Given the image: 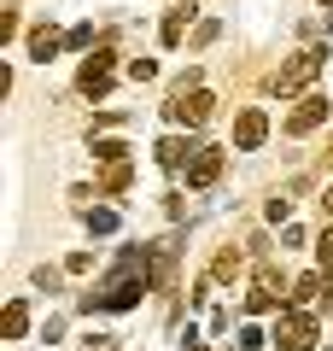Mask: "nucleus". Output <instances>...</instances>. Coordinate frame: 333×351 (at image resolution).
<instances>
[{"label": "nucleus", "instance_id": "obj_1", "mask_svg": "<svg viewBox=\"0 0 333 351\" xmlns=\"http://www.w3.org/2000/svg\"><path fill=\"white\" fill-rule=\"evenodd\" d=\"M210 106H217V100H210L205 88H199V76L187 71V82H182V88L170 94V106H164V117H170V123H187V129H199V123L210 117Z\"/></svg>", "mask_w": 333, "mask_h": 351}, {"label": "nucleus", "instance_id": "obj_2", "mask_svg": "<svg viewBox=\"0 0 333 351\" xmlns=\"http://www.w3.org/2000/svg\"><path fill=\"white\" fill-rule=\"evenodd\" d=\"M321 64H328V53H321V47H304L293 64L275 71V94H298V88H310V82L321 76Z\"/></svg>", "mask_w": 333, "mask_h": 351}, {"label": "nucleus", "instance_id": "obj_3", "mask_svg": "<svg viewBox=\"0 0 333 351\" xmlns=\"http://www.w3.org/2000/svg\"><path fill=\"white\" fill-rule=\"evenodd\" d=\"M275 339L293 346V351H310V346H316V316H310V311H286L281 322H275Z\"/></svg>", "mask_w": 333, "mask_h": 351}, {"label": "nucleus", "instance_id": "obj_4", "mask_svg": "<svg viewBox=\"0 0 333 351\" xmlns=\"http://www.w3.org/2000/svg\"><path fill=\"white\" fill-rule=\"evenodd\" d=\"M263 141H269V117H263L258 106H246V112L234 117V147H240V152H258Z\"/></svg>", "mask_w": 333, "mask_h": 351}, {"label": "nucleus", "instance_id": "obj_5", "mask_svg": "<svg viewBox=\"0 0 333 351\" xmlns=\"http://www.w3.org/2000/svg\"><path fill=\"white\" fill-rule=\"evenodd\" d=\"M76 88H82L88 100H106V88H111V53H94V59L76 71Z\"/></svg>", "mask_w": 333, "mask_h": 351}, {"label": "nucleus", "instance_id": "obj_6", "mask_svg": "<svg viewBox=\"0 0 333 351\" xmlns=\"http://www.w3.org/2000/svg\"><path fill=\"white\" fill-rule=\"evenodd\" d=\"M328 123V100L321 94H310V100H298V112L286 117V135H310V129Z\"/></svg>", "mask_w": 333, "mask_h": 351}, {"label": "nucleus", "instance_id": "obj_7", "mask_svg": "<svg viewBox=\"0 0 333 351\" xmlns=\"http://www.w3.org/2000/svg\"><path fill=\"white\" fill-rule=\"evenodd\" d=\"M217 176H222V147H199L187 164V188H210Z\"/></svg>", "mask_w": 333, "mask_h": 351}, {"label": "nucleus", "instance_id": "obj_8", "mask_svg": "<svg viewBox=\"0 0 333 351\" xmlns=\"http://www.w3.org/2000/svg\"><path fill=\"white\" fill-rule=\"evenodd\" d=\"M193 141H187V135H164L158 141V164H164V170H187V164H193Z\"/></svg>", "mask_w": 333, "mask_h": 351}, {"label": "nucleus", "instance_id": "obj_9", "mask_svg": "<svg viewBox=\"0 0 333 351\" xmlns=\"http://www.w3.org/2000/svg\"><path fill=\"white\" fill-rule=\"evenodd\" d=\"M0 334H6V339H24V334H29V304H24V299L6 304V316H0Z\"/></svg>", "mask_w": 333, "mask_h": 351}, {"label": "nucleus", "instance_id": "obj_10", "mask_svg": "<svg viewBox=\"0 0 333 351\" xmlns=\"http://www.w3.org/2000/svg\"><path fill=\"white\" fill-rule=\"evenodd\" d=\"M187 18H193V6H182V12H170V18H164V29H158V36H164V47H175V41L187 36Z\"/></svg>", "mask_w": 333, "mask_h": 351}, {"label": "nucleus", "instance_id": "obj_11", "mask_svg": "<svg viewBox=\"0 0 333 351\" xmlns=\"http://www.w3.org/2000/svg\"><path fill=\"white\" fill-rule=\"evenodd\" d=\"M53 53H59V36H53V29H36V36H29V59H41V64H47Z\"/></svg>", "mask_w": 333, "mask_h": 351}, {"label": "nucleus", "instance_id": "obj_12", "mask_svg": "<svg viewBox=\"0 0 333 351\" xmlns=\"http://www.w3.org/2000/svg\"><path fill=\"white\" fill-rule=\"evenodd\" d=\"M129 188V164H106V176H99V193H123Z\"/></svg>", "mask_w": 333, "mask_h": 351}, {"label": "nucleus", "instance_id": "obj_13", "mask_svg": "<svg viewBox=\"0 0 333 351\" xmlns=\"http://www.w3.org/2000/svg\"><path fill=\"white\" fill-rule=\"evenodd\" d=\"M123 152H129L123 141H94V158H99V164H129Z\"/></svg>", "mask_w": 333, "mask_h": 351}, {"label": "nucleus", "instance_id": "obj_14", "mask_svg": "<svg viewBox=\"0 0 333 351\" xmlns=\"http://www.w3.org/2000/svg\"><path fill=\"white\" fill-rule=\"evenodd\" d=\"M88 228H94V234H111V228H117V211H106V205H94V211H88Z\"/></svg>", "mask_w": 333, "mask_h": 351}, {"label": "nucleus", "instance_id": "obj_15", "mask_svg": "<svg viewBox=\"0 0 333 351\" xmlns=\"http://www.w3.org/2000/svg\"><path fill=\"white\" fill-rule=\"evenodd\" d=\"M240 276V252H222L217 258V281H234Z\"/></svg>", "mask_w": 333, "mask_h": 351}, {"label": "nucleus", "instance_id": "obj_16", "mask_svg": "<svg viewBox=\"0 0 333 351\" xmlns=\"http://www.w3.org/2000/svg\"><path fill=\"white\" fill-rule=\"evenodd\" d=\"M129 76H135V82H152V76H158V64H152V59H129Z\"/></svg>", "mask_w": 333, "mask_h": 351}, {"label": "nucleus", "instance_id": "obj_17", "mask_svg": "<svg viewBox=\"0 0 333 351\" xmlns=\"http://www.w3.org/2000/svg\"><path fill=\"white\" fill-rule=\"evenodd\" d=\"M64 269H71V276H88V269H94V258H88V252H71V258H64Z\"/></svg>", "mask_w": 333, "mask_h": 351}, {"label": "nucleus", "instance_id": "obj_18", "mask_svg": "<svg viewBox=\"0 0 333 351\" xmlns=\"http://www.w3.org/2000/svg\"><path fill=\"white\" fill-rule=\"evenodd\" d=\"M316 258H321V269H333V228L316 240Z\"/></svg>", "mask_w": 333, "mask_h": 351}, {"label": "nucleus", "instance_id": "obj_19", "mask_svg": "<svg viewBox=\"0 0 333 351\" xmlns=\"http://www.w3.org/2000/svg\"><path fill=\"white\" fill-rule=\"evenodd\" d=\"M36 287H47V293L59 287V269H53V263H41V269H36Z\"/></svg>", "mask_w": 333, "mask_h": 351}, {"label": "nucleus", "instance_id": "obj_20", "mask_svg": "<svg viewBox=\"0 0 333 351\" xmlns=\"http://www.w3.org/2000/svg\"><path fill=\"white\" fill-rule=\"evenodd\" d=\"M64 41H71V47H88V41H94V24H76V29H71Z\"/></svg>", "mask_w": 333, "mask_h": 351}, {"label": "nucleus", "instance_id": "obj_21", "mask_svg": "<svg viewBox=\"0 0 333 351\" xmlns=\"http://www.w3.org/2000/svg\"><path fill=\"white\" fill-rule=\"evenodd\" d=\"M187 351H205V346H199V334H193V328H187Z\"/></svg>", "mask_w": 333, "mask_h": 351}, {"label": "nucleus", "instance_id": "obj_22", "mask_svg": "<svg viewBox=\"0 0 333 351\" xmlns=\"http://www.w3.org/2000/svg\"><path fill=\"white\" fill-rule=\"evenodd\" d=\"M321 211H328V217H333V188H328V193H321Z\"/></svg>", "mask_w": 333, "mask_h": 351}, {"label": "nucleus", "instance_id": "obj_23", "mask_svg": "<svg viewBox=\"0 0 333 351\" xmlns=\"http://www.w3.org/2000/svg\"><path fill=\"white\" fill-rule=\"evenodd\" d=\"M321 6H333V0H321Z\"/></svg>", "mask_w": 333, "mask_h": 351}]
</instances>
